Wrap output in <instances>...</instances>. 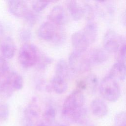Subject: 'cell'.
<instances>
[{
    "label": "cell",
    "instance_id": "484cf974",
    "mask_svg": "<svg viewBox=\"0 0 126 126\" xmlns=\"http://www.w3.org/2000/svg\"><path fill=\"white\" fill-rule=\"evenodd\" d=\"M10 71L6 60L2 57H0V80L3 78Z\"/></svg>",
    "mask_w": 126,
    "mask_h": 126
},
{
    "label": "cell",
    "instance_id": "4316f807",
    "mask_svg": "<svg viewBox=\"0 0 126 126\" xmlns=\"http://www.w3.org/2000/svg\"><path fill=\"white\" fill-rule=\"evenodd\" d=\"M115 126H126V115L124 111L118 113L115 117Z\"/></svg>",
    "mask_w": 126,
    "mask_h": 126
},
{
    "label": "cell",
    "instance_id": "52a82bcc",
    "mask_svg": "<svg viewBox=\"0 0 126 126\" xmlns=\"http://www.w3.org/2000/svg\"><path fill=\"white\" fill-rule=\"evenodd\" d=\"M40 109L35 98H33L24 111L25 126H36L39 117Z\"/></svg>",
    "mask_w": 126,
    "mask_h": 126
},
{
    "label": "cell",
    "instance_id": "ffe728a7",
    "mask_svg": "<svg viewBox=\"0 0 126 126\" xmlns=\"http://www.w3.org/2000/svg\"><path fill=\"white\" fill-rule=\"evenodd\" d=\"M51 87L57 94H63L67 89V80L55 75L51 80Z\"/></svg>",
    "mask_w": 126,
    "mask_h": 126
},
{
    "label": "cell",
    "instance_id": "5bb4252c",
    "mask_svg": "<svg viewBox=\"0 0 126 126\" xmlns=\"http://www.w3.org/2000/svg\"><path fill=\"white\" fill-rule=\"evenodd\" d=\"M108 58V54L104 49L95 48L90 52L88 58L91 65H99L105 62Z\"/></svg>",
    "mask_w": 126,
    "mask_h": 126
},
{
    "label": "cell",
    "instance_id": "8fae6325",
    "mask_svg": "<svg viewBox=\"0 0 126 126\" xmlns=\"http://www.w3.org/2000/svg\"><path fill=\"white\" fill-rule=\"evenodd\" d=\"M2 79L14 91L20 90L23 87L24 81L22 76L15 71H10Z\"/></svg>",
    "mask_w": 126,
    "mask_h": 126
},
{
    "label": "cell",
    "instance_id": "1f68e13d",
    "mask_svg": "<svg viewBox=\"0 0 126 126\" xmlns=\"http://www.w3.org/2000/svg\"><path fill=\"white\" fill-rule=\"evenodd\" d=\"M125 42L122 43L118 52H119V57L118 61L126 62V44Z\"/></svg>",
    "mask_w": 126,
    "mask_h": 126
},
{
    "label": "cell",
    "instance_id": "4fadbf2b",
    "mask_svg": "<svg viewBox=\"0 0 126 126\" xmlns=\"http://www.w3.org/2000/svg\"><path fill=\"white\" fill-rule=\"evenodd\" d=\"M87 115V110L84 106L69 113L63 117L73 123L83 125L86 121Z\"/></svg>",
    "mask_w": 126,
    "mask_h": 126
},
{
    "label": "cell",
    "instance_id": "ac0fdd59",
    "mask_svg": "<svg viewBox=\"0 0 126 126\" xmlns=\"http://www.w3.org/2000/svg\"><path fill=\"white\" fill-rule=\"evenodd\" d=\"M82 32L89 44L93 43L96 39L98 33V28L96 23L93 21L88 22Z\"/></svg>",
    "mask_w": 126,
    "mask_h": 126
},
{
    "label": "cell",
    "instance_id": "f546056e",
    "mask_svg": "<svg viewBox=\"0 0 126 126\" xmlns=\"http://www.w3.org/2000/svg\"><path fill=\"white\" fill-rule=\"evenodd\" d=\"M53 61V60L46 56H43L40 54L39 59L37 63V66L40 69H44L49 64L51 63Z\"/></svg>",
    "mask_w": 126,
    "mask_h": 126
},
{
    "label": "cell",
    "instance_id": "7a4b0ae2",
    "mask_svg": "<svg viewBox=\"0 0 126 126\" xmlns=\"http://www.w3.org/2000/svg\"><path fill=\"white\" fill-rule=\"evenodd\" d=\"M40 56L39 51L35 45L24 43L19 51L18 60L23 67L29 68L37 64Z\"/></svg>",
    "mask_w": 126,
    "mask_h": 126
},
{
    "label": "cell",
    "instance_id": "ba28073f",
    "mask_svg": "<svg viewBox=\"0 0 126 126\" xmlns=\"http://www.w3.org/2000/svg\"><path fill=\"white\" fill-rule=\"evenodd\" d=\"M49 22L56 26H61L65 24L67 20L66 12L64 8L60 5L53 7L48 16Z\"/></svg>",
    "mask_w": 126,
    "mask_h": 126
},
{
    "label": "cell",
    "instance_id": "e0dca14e",
    "mask_svg": "<svg viewBox=\"0 0 126 126\" xmlns=\"http://www.w3.org/2000/svg\"><path fill=\"white\" fill-rule=\"evenodd\" d=\"M96 2L97 11L102 17L107 18L114 15L115 8L110 1H98Z\"/></svg>",
    "mask_w": 126,
    "mask_h": 126
},
{
    "label": "cell",
    "instance_id": "f1b7e54d",
    "mask_svg": "<svg viewBox=\"0 0 126 126\" xmlns=\"http://www.w3.org/2000/svg\"><path fill=\"white\" fill-rule=\"evenodd\" d=\"M31 36L32 32L29 29L24 28L19 32L20 39L22 41L25 42V43H28L31 38Z\"/></svg>",
    "mask_w": 126,
    "mask_h": 126
},
{
    "label": "cell",
    "instance_id": "9a60e30c",
    "mask_svg": "<svg viewBox=\"0 0 126 126\" xmlns=\"http://www.w3.org/2000/svg\"><path fill=\"white\" fill-rule=\"evenodd\" d=\"M91 108L94 115L98 118L104 117L108 111V107L106 103L99 98H96L92 100L91 103Z\"/></svg>",
    "mask_w": 126,
    "mask_h": 126
},
{
    "label": "cell",
    "instance_id": "7c38bea8",
    "mask_svg": "<svg viewBox=\"0 0 126 126\" xmlns=\"http://www.w3.org/2000/svg\"><path fill=\"white\" fill-rule=\"evenodd\" d=\"M71 43L75 51L80 53L85 51L89 45L82 31L76 32L72 35Z\"/></svg>",
    "mask_w": 126,
    "mask_h": 126
},
{
    "label": "cell",
    "instance_id": "6da1fadb",
    "mask_svg": "<svg viewBox=\"0 0 126 126\" xmlns=\"http://www.w3.org/2000/svg\"><path fill=\"white\" fill-rule=\"evenodd\" d=\"M99 89L101 96L110 102L117 101L121 95V89L118 81L109 75L102 80Z\"/></svg>",
    "mask_w": 126,
    "mask_h": 126
},
{
    "label": "cell",
    "instance_id": "836d02e7",
    "mask_svg": "<svg viewBox=\"0 0 126 126\" xmlns=\"http://www.w3.org/2000/svg\"><path fill=\"white\" fill-rule=\"evenodd\" d=\"M36 126H47V125L44 123L41 122V123H40L38 124Z\"/></svg>",
    "mask_w": 126,
    "mask_h": 126
},
{
    "label": "cell",
    "instance_id": "2e32d148",
    "mask_svg": "<svg viewBox=\"0 0 126 126\" xmlns=\"http://www.w3.org/2000/svg\"><path fill=\"white\" fill-rule=\"evenodd\" d=\"M109 75L117 81L124 80L126 77V62L118 60L112 65Z\"/></svg>",
    "mask_w": 126,
    "mask_h": 126
},
{
    "label": "cell",
    "instance_id": "9c48e42d",
    "mask_svg": "<svg viewBox=\"0 0 126 126\" xmlns=\"http://www.w3.org/2000/svg\"><path fill=\"white\" fill-rule=\"evenodd\" d=\"M0 51L2 57L6 60L11 59L14 57L16 52V46L10 37L7 36L1 39Z\"/></svg>",
    "mask_w": 126,
    "mask_h": 126
},
{
    "label": "cell",
    "instance_id": "44dd1931",
    "mask_svg": "<svg viewBox=\"0 0 126 126\" xmlns=\"http://www.w3.org/2000/svg\"><path fill=\"white\" fill-rule=\"evenodd\" d=\"M69 75V67L66 61L60 59L57 62L55 69V76L67 80Z\"/></svg>",
    "mask_w": 126,
    "mask_h": 126
},
{
    "label": "cell",
    "instance_id": "8d00e7d4",
    "mask_svg": "<svg viewBox=\"0 0 126 126\" xmlns=\"http://www.w3.org/2000/svg\"><path fill=\"white\" fill-rule=\"evenodd\" d=\"M1 122V120H0V123Z\"/></svg>",
    "mask_w": 126,
    "mask_h": 126
},
{
    "label": "cell",
    "instance_id": "7402d4cb",
    "mask_svg": "<svg viewBox=\"0 0 126 126\" xmlns=\"http://www.w3.org/2000/svg\"><path fill=\"white\" fill-rule=\"evenodd\" d=\"M56 109L52 104H49L46 108L43 114V118L46 125H51L55 120Z\"/></svg>",
    "mask_w": 126,
    "mask_h": 126
},
{
    "label": "cell",
    "instance_id": "3957f363",
    "mask_svg": "<svg viewBox=\"0 0 126 126\" xmlns=\"http://www.w3.org/2000/svg\"><path fill=\"white\" fill-rule=\"evenodd\" d=\"M85 102V97L82 91L77 89L73 91L64 101L62 110L63 116L84 106Z\"/></svg>",
    "mask_w": 126,
    "mask_h": 126
},
{
    "label": "cell",
    "instance_id": "30bf717a",
    "mask_svg": "<svg viewBox=\"0 0 126 126\" xmlns=\"http://www.w3.org/2000/svg\"><path fill=\"white\" fill-rule=\"evenodd\" d=\"M7 5L9 13L18 18H23L29 10L26 2L23 0H8Z\"/></svg>",
    "mask_w": 126,
    "mask_h": 126
},
{
    "label": "cell",
    "instance_id": "8992f818",
    "mask_svg": "<svg viewBox=\"0 0 126 126\" xmlns=\"http://www.w3.org/2000/svg\"><path fill=\"white\" fill-rule=\"evenodd\" d=\"M56 26L50 22L42 23L38 30V36L40 38L47 41H59L63 34L57 29Z\"/></svg>",
    "mask_w": 126,
    "mask_h": 126
},
{
    "label": "cell",
    "instance_id": "277c9868",
    "mask_svg": "<svg viewBox=\"0 0 126 126\" xmlns=\"http://www.w3.org/2000/svg\"><path fill=\"white\" fill-rule=\"evenodd\" d=\"M68 66L75 73H81L88 71L91 64L88 58L76 51L71 52L68 57Z\"/></svg>",
    "mask_w": 126,
    "mask_h": 126
},
{
    "label": "cell",
    "instance_id": "d6986e66",
    "mask_svg": "<svg viewBox=\"0 0 126 126\" xmlns=\"http://www.w3.org/2000/svg\"><path fill=\"white\" fill-rule=\"evenodd\" d=\"M67 7L72 19L74 21H79L83 17L82 6L75 0L67 1Z\"/></svg>",
    "mask_w": 126,
    "mask_h": 126
},
{
    "label": "cell",
    "instance_id": "5b68a950",
    "mask_svg": "<svg viewBox=\"0 0 126 126\" xmlns=\"http://www.w3.org/2000/svg\"><path fill=\"white\" fill-rule=\"evenodd\" d=\"M124 42L125 39H123L122 36H120L115 31L109 30L104 34L103 40V47L108 53H116L119 51Z\"/></svg>",
    "mask_w": 126,
    "mask_h": 126
},
{
    "label": "cell",
    "instance_id": "e575fe53",
    "mask_svg": "<svg viewBox=\"0 0 126 126\" xmlns=\"http://www.w3.org/2000/svg\"><path fill=\"white\" fill-rule=\"evenodd\" d=\"M56 126H64L63 125H62V124H59V125H56Z\"/></svg>",
    "mask_w": 126,
    "mask_h": 126
},
{
    "label": "cell",
    "instance_id": "d4e9b609",
    "mask_svg": "<svg viewBox=\"0 0 126 126\" xmlns=\"http://www.w3.org/2000/svg\"><path fill=\"white\" fill-rule=\"evenodd\" d=\"M23 18L29 26H32L36 23L38 17L34 12L28 10Z\"/></svg>",
    "mask_w": 126,
    "mask_h": 126
},
{
    "label": "cell",
    "instance_id": "4dcf8cb0",
    "mask_svg": "<svg viewBox=\"0 0 126 126\" xmlns=\"http://www.w3.org/2000/svg\"><path fill=\"white\" fill-rule=\"evenodd\" d=\"M9 115V108L8 105L6 103L0 104V119L1 122L5 121L8 118Z\"/></svg>",
    "mask_w": 126,
    "mask_h": 126
},
{
    "label": "cell",
    "instance_id": "d6a6232c",
    "mask_svg": "<svg viewBox=\"0 0 126 126\" xmlns=\"http://www.w3.org/2000/svg\"><path fill=\"white\" fill-rule=\"evenodd\" d=\"M4 33V27L1 21H0V38L2 37Z\"/></svg>",
    "mask_w": 126,
    "mask_h": 126
},
{
    "label": "cell",
    "instance_id": "cb8c5ba5",
    "mask_svg": "<svg viewBox=\"0 0 126 126\" xmlns=\"http://www.w3.org/2000/svg\"><path fill=\"white\" fill-rule=\"evenodd\" d=\"M83 11V17L88 22L92 21L94 17V11L93 7L89 4H85L82 6Z\"/></svg>",
    "mask_w": 126,
    "mask_h": 126
},
{
    "label": "cell",
    "instance_id": "d590c367",
    "mask_svg": "<svg viewBox=\"0 0 126 126\" xmlns=\"http://www.w3.org/2000/svg\"><path fill=\"white\" fill-rule=\"evenodd\" d=\"M83 126H93L91 125H83Z\"/></svg>",
    "mask_w": 126,
    "mask_h": 126
},
{
    "label": "cell",
    "instance_id": "603a6c76",
    "mask_svg": "<svg viewBox=\"0 0 126 126\" xmlns=\"http://www.w3.org/2000/svg\"><path fill=\"white\" fill-rule=\"evenodd\" d=\"M84 81L86 88H89L90 91L93 93L95 92L98 85V79L97 76L94 74H91L86 77Z\"/></svg>",
    "mask_w": 126,
    "mask_h": 126
},
{
    "label": "cell",
    "instance_id": "83f0119b",
    "mask_svg": "<svg viewBox=\"0 0 126 126\" xmlns=\"http://www.w3.org/2000/svg\"><path fill=\"white\" fill-rule=\"evenodd\" d=\"M50 1H34L32 4V7L34 12H39L43 10L50 3Z\"/></svg>",
    "mask_w": 126,
    "mask_h": 126
}]
</instances>
